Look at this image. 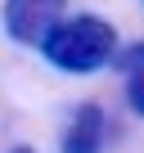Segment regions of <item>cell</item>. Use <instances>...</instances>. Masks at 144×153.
<instances>
[{"mask_svg":"<svg viewBox=\"0 0 144 153\" xmlns=\"http://www.w3.org/2000/svg\"><path fill=\"white\" fill-rule=\"evenodd\" d=\"M41 59L59 72H99L117 59V27L99 14H68L41 45Z\"/></svg>","mask_w":144,"mask_h":153,"instance_id":"obj_1","label":"cell"},{"mask_svg":"<svg viewBox=\"0 0 144 153\" xmlns=\"http://www.w3.org/2000/svg\"><path fill=\"white\" fill-rule=\"evenodd\" d=\"M126 104H131V113H140V117H144V68L126 76Z\"/></svg>","mask_w":144,"mask_h":153,"instance_id":"obj_5","label":"cell"},{"mask_svg":"<svg viewBox=\"0 0 144 153\" xmlns=\"http://www.w3.org/2000/svg\"><path fill=\"white\" fill-rule=\"evenodd\" d=\"M113 68H117L122 76H131V72H140V68H144V41H135V45H126V50H117V59H113Z\"/></svg>","mask_w":144,"mask_h":153,"instance_id":"obj_4","label":"cell"},{"mask_svg":"<svg viewBox=\"0 0 144 153\" xmlns=\"http://www.w3.org/2000/svg\"><path fill=\"white\" fill-rule=\"evenodd\" d=\"M68 18V0H5L0 23L14 45H45V36Z\"/></svg>","mask_w":144,"mask_h":153,"instance_id":"obj_2","label":"cell"},{"mask_svg":"<svg viewBox=\"0 0 144 153\" xmlns=\"http://www.w3.org/2000/svg\"><path fill=\"white\" fill-rule=\"evenodd\" d=\"M9 153H36V149H32V144H18V149H9Z\"/></svg>","mask_w":144,"mask_h":153,"instance_id":"obj_6","label":"cell"},{"mask_svg":"<svg viewBox=\"0 0 144 153\" xmlns=\"http://www.w3.org/2000/svg\"><path fill=\"white\" fill-rule=\"evenodd\" d=\"M59 153H104V108L99 104H81L72 113L59 140Z\"/></svg>","mask_w":144,"mask_h":153,"instance_id":"obj_3","label":"cell"}]
</instances>
